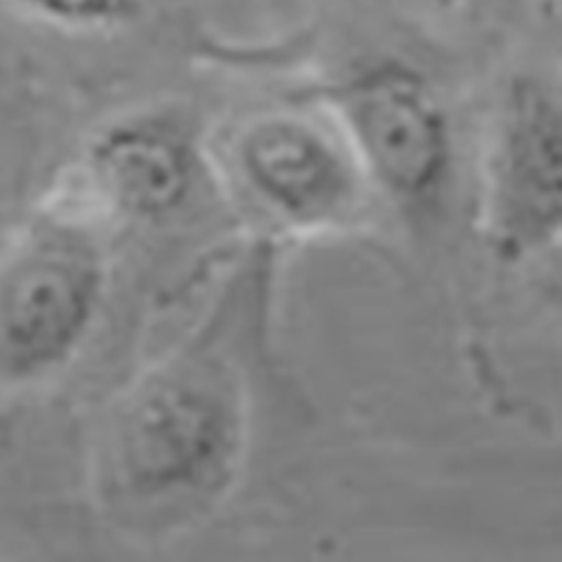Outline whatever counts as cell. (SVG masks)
<instances>
[{"label":"cell","mask_w":562,"mask_h":562,"mask_svg":"<svg viewBox=\"0 0 562 562\" xmlns=\"http://www.w3.org/2000/svg\"><path fill=\"white\" fill-rule=\"evenodd\" d=\"M246 441L241 387L218 360L182 358L149 373L113 412L106 461L135 499L214 495L237 471Z\"/></svg>","instance_id":"cell-1"},{"label":"cell","mask_w":562,"mask_h":562,"mask_svg":"<svg viewBox=\"0 0 562 562\" xmlns=\"http://www.w3.org/2000/svg\"><path fill=\"white\" fill-rule=\"evenodd\" d=\"M194 149L171 122L135 117L111 124L88 147V173L117 212L158 218L173 212L194 184Z\"/></svg>","instance_id":"cell-6"},{"label":"cell","mask_w":562,"mask_h":562,"mask_svg":"<svg viewBox=\"0 0 562 562\" xmlns=\"http://www.w3.org/2000/svg\"><path fill=\"white\" fill-rule=\"evenodd\" d=\"M356 154L401 199H424L448 171L450 124L428 77L407 61L373 59L331 88Z\"/></svg>","instance_id":"cell-3"},{"label":"cell","mask_w":562,"mask_h":562,"mask_svg":"<svg viewBox=\"0 0 562 562\" xmlns=\"http://www.w3.org/2000/svg\"><path fill=\"white\" fill-rule=\"evenodd\" d=\"M560 139L553 92L536 79L515 81L491 167V214L504 246L529 250L560 229Z\"/></svg>","instance_id":"cell-4"},{"label":"cell","mask_w":562,"mask_h":562,"mask_svg":"<svg viewBox=\"0 0 562 562\" xmlns=\"http://www.w3.org/2000/svg\"><path fill=\"white\" fill-rule=\"evenodd\" d=\"M106 289L104 252L75 221L43 216L0 255V392L61 371L83 347Z\"/></svg>","instance_id":"cell-2"},{"label":"cell","mask_w":562,"mask_h":562,"mask_svg":"<svg viewBox=\"0 0 562 562\" xmlns=\"http://www.w3.org/2000/svg\"><path fill=\"white\" fill-rule=\"evenodd\" d=\"M12 448H14L12 418H10V414L3 407H0V477H3L5 471H8Z\"/></svg>","instance_id":"cell-8"},{"label":"cell","mask_w":562,"mask_h":562,"mask_svg":"<svg viewBox=\"0 0 562 562\" xmlns=\"http://www.w3.org/2000/svg\"><path fill=\"white\" fill-rule=\"evenodd\" d=\"M19 16L59 32L100 34L128 25L145 0H3Z\"/></svg>","instance_id":"cell-7"},{"label":"cell","mask_w":562,"mask_h":562,"mask_svg":"<svg viewBox=\"0 0 562 562\" xmlns=\"http://www.w3.org/2000/svg\"><path fill=\"white\" fill-rule=\"evenodd\" d=\"M237 160L255 196L300 225L338 216L353 194L351 173L331 139L293 115L252 122L239 137Z\"/></svg>","instance_id":"cell-5"}]
</instances>
